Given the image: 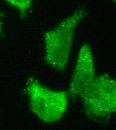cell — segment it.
<instances>
[{"label":"cell","instance_id":"7a4b0ae2","mask_svg":"<svg viewBox=\"0 0 116 130\" xmlns=\"http://www.w3.org/2000/svg\"><path fill=\"white\" fill-rule=\"evenodd\" d=\"M26 89L31 109L39 119L50 123L61 119L68 106L67 93L51 90L32 78L26 82Z\"/></svg>","mask_w":116,"mask_h":130},{"label":"cell","instance_id":"6da1fadb","mask_svg":"<svg viewBox=\"0 0 116 130\" xmlns=\"http://www.w3.org/2000/svg\"><path fill=\"white\" fill-rule=\"evenodd\" d=\"M87 13L85 8L77 10L45 35V60L56 70L63 72L66 69L76 28Z\"/></svg>","mask_w":116,"mask_h":130},{"label":"cell","instance_id":"277c9868","mask_svg":"<svg viewBox=\"0 0 116 130\" xmlns=\"http://www.w3.org/2000/svg\"><path fill=\"white\" fill-rule=\"evenodd\" d=\"M95 77L92 49L89 44H84L79 53L70 83L68 94L72 97L81 98Z\"/></svg>","mask_w":116,"mask_h":130},{"label":"cell","instance_id":"8992f818","mask_svg":"<svg viewBox=\"0 0 116 130\" xmlns=\"http://www.w3.org/2000/svg\"><path fill=\"white\" fill-rule=\"evenodd\" d=\"M2 23L1 21V19L0 18V35L2 32Z\"/></svg>","mask_w":116,"mask_h":130},{"label":"cell","instance_id":"5b68a950","mask_svg":"<svg viewBox=\"0 0 116 130\" xmlns=\"http://www.w3.org/2000/svg\"><path fill=\"white\" fill-rule=\"evenodd\" d=\"M9 4L17 9L20 12L24 13L31 7L33 0H5Z\"/></svg>","mask_w":116,"mask_h":130},{"label":"cell","instance_id":"3957f363","mask_svg":"<svg viewBox=\"0 0 116 130\" xmlns=\"http://www.w3.org/2000/svg\"><path fill=\"white\" fill-rule=\"evenodd\" d=\"M81 99L90 117L106 118L116 112V80L107 74L96 77Z\"/></svg>","mask_w":116,"mask_h":130},{"label":"cell","instance_id":"52a82bcc","mask_svg":"<svg viewBox=\"0 0 116 130\" xmlns=\"http://www.w3.org/2000/svg\"><path fill=\"white\" fill-rule=\"evenodd\" d=\"M113 2H116V0H113Z\"/></svg>","mask_w":116,"mask_h":130}]
</instances>
